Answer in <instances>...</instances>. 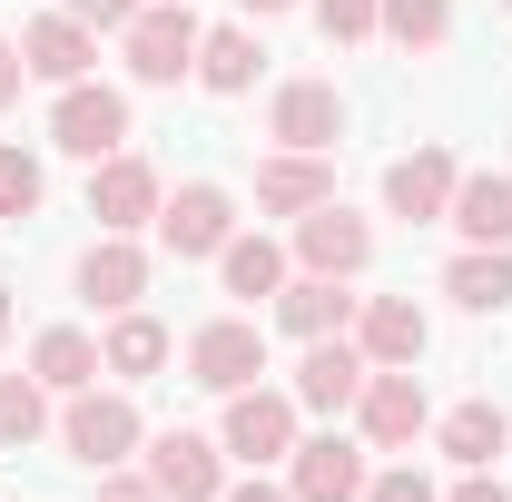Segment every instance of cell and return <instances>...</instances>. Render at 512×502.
Here are the masks:
<instances>
[{
	"instance_id": "cell-8",
	"label": "cell",
	"mask_w": 512,
	"mask_h": 502,
	"mask_svg": "<svg viewBox=\"0 0 512 502\" xmlns=\"http://www.w3.org/2000/svg\"><path fill=\"white\" fill-rule=\"evenodd\" d=\"M227 237H237V197L217 178H188L178 197H158V247L168 256H217Z\"/></svg>"
},
{
	"instance_id": "cell-16",
	"label": "cell",
	"mask_w": 512,
	"mask_h": 502,
	"mask_svg": "<svg viewBox=\"0 0 512 502\" xmlns=\"http://www.w3.org/2000/svg\"><path fill=\"white\" fill-rule=\"evenodd\" d=\"M444 227L463 237V247H512V178H503V168H463Z\"/></svg>"
},
{
	"instance_id": "cell-20",
	"label": "cell",
	"mask_w": 512,
	"mask_h": 502,
	"mask_svg": "<svg viewBox=\"0 0 512 502\" xmlns=\"http://www.w3.org/2000/svg\"><path fill=\"white\" fill-rule=\"evenodd\" d=\"M79 296L99 315H128L138 296H148V256H138V237H99V247L79 256Z\"/></svg>"
},
{
	"instance_id": "cell-26",
	"label": "cell",
	"mask_w": 512,
	"mask_h": 502,
	"mask_svg": "<svg viewBox=\"0 0 512 502\" xmlns=\"http://www.w3.org/2000/svg\"><path fill=\"white\" fill-rule=\"evenodd\" d=\"M30 375L50 384V394H79V384H99V335H79V325H50L40 345H30Z\"/></svg>"
},
{
	"instance_id": "cell-17",
	"label": "cell",
	"mask_w": 512,
	"mask_h": 502,
	"mask_svg": "<svg viewBox=\"0 0 512 502\" xmlns=\"http://www.w3.org/2000/svg\"><path fill=\"white\" fill-rule=\"evenodd\" d=\"M325 197H335V168H325V158H306V148L256 158V207H266V217H306Z\"/></svg>"
},
{
	"instance_id": "cell-12",
	"label": "cell",
	"mask_w": 512,
	"mask_h": 502,
	"mask_svg": "<svg viewBox=\"0 0 512 502\" xmlns=\"http://www.w3.org/2000/svg\"><path fill=\"white\" fill-rule=\"evenodd\" d=\"M266 138H276V148L325 158V148L345 138V99H335V79H286V89H276V109H266Z\"/></svg>"
},
{
	"instance_id": "cell-35",
	"label": "cell",
	"mask_w": 512,
	"mask_h": 502,
	"mask_svg": "<svg viewBox=\"0 0 512 502\" xmlns=\"http://www.w3.org/2000/svg\"><path fill=\"white\" fill-rule=\"evenodd\" d=\"M444 502H512V493H503V483H493V473H463V483H453Z\"/></svg>"
},
{
	"instance_id": "cell-32",
	"label": "cell",
	"mask_w": 512,
	"mask_h": 502,
	"mask_svg": "<svg viewBox=\"0 0 512 502\" xmlns=\"http://www.w3.org/2000/svg\"><path fill=\"white\" fill-rule=\"evenodd\" d=\"M69 20H89V30H128L138 20V0H60Z\"/></svg>"
},
{
	"instance_id": "cell-9",
	"label": "cell",
	"mask_w": 512,
	"mask_h": 502,
	"mask_svg": "<svg viewBox=\"0 0 512 502\" xmlns=\"http://www.w3.org/2000/svg\"><path fill=\"white\" fill-rule=\"evenodd\" d=\"M148 483L168 502H217L227 493V443L188 434V424H178V434H148Z\"/></svg>"
},
{
	"instance_id": "cell-36",
	"label": "cell",
	"mask_w": 512,
	"mask_h": 502,
	"mask_svg": "<svg viewBox=\"0 0 512 502\" xmlns=\"http://www.w3.org/2000/svg\"><path fill=\"white\" fill-rule=\"evenodd\" d=\"M217 502H296V493H286V483H227Z\"/></svg>"
},
{
	"instance_id": "cell-31",
	"label": "cell",
	"mask_w": 512,
	"mask_h": 502,
	"mask_svg": "<svg viewBox=\"0 0 512 502\" xmlns=\"http://www.w3.org/2000/svg\"><path fill=\"white\" fill-rule=\"evenodd\" d=\"M365 502H444V493H434L414 463H394V473H375V483H365Z\"/></svg>"
},
{
	"instance_id": "cell-22",
	"label": "cell",
	"mask_w": 512,
	"mask_h": 502,
	"mask_svg": "<svg viewBox=\"0 0 512 502\" xmlns=\"http://www.w3.org/2000/svg\"><path fill=\"white\" fill-rule=\"evenodd\" d=\"M256 69H266V40H256L247 20H227V30L197 40V89H217V99H247Z\"/></svg>"
},
{
	"instance_id": "cell-10",
	"label": "cell",
	"mask_w": 512,
	"mask_h": 502,
	"mask_svg": "<svg viewBox=\"0 0 512 502\" xmlns=\"http://www.w3.org/2000/svg\"><path fill=\"white\" fill-rule=\"evenodd\" d=\"M296 266H306V276H365V266H375V227L325 197V207L296 217Z\"/></svg>"
},
{
	"instance_id": "cell-15",
	"label": "cell",
	"mask_w": 512,
	"mask_h": 502,
	"mask_svg": "<svg viewBox=\"0 0 512 502\" xmlns=\"http://www.w3.org/2000/svg\"><path fill=\"white\" fill-rule=\"evenodd\" d=\"M355 345H365V365H424L434 325H424L414 296H365V306H355Z\"/></svg>"
},
{
	"instance_id": "cell-2",
	"label": "cell",
	"mask_w": 512,
	"mask_h": 502,
	"mask_svg": "<svg viewBox=\"0 0 512 502\" xmlns=\"http://www.w3.org/2000/svg\"><path fill=\"white\" fill-rule=\"evenodd\" d=\"M60 443L89 463V473H119L128 453L148 443V424H138V404H128V394H99V384H79V394L60 404Z\"/></svg>"
},
{
	"instance_id": "cell-14",
	"label": "cell",
	"mask_w": 512,
	"mask_h": 502,
	"mask_svg": "<svg viewBox=\"0 0 512 502\" xmlns=\"http://www.w3.org/2000/svg\"><path fill=\"white\" fill-rule=\"evenodd\" d=\"M453 178H463V168H453V148H414V158H394V168H384V207H394L404 227H434V217L453 207Z\"/></svg>"
},
{
	"instance_id": "cell-38",
	"label": "cell",
	"mask_w": 512,
	"mask_h": 502,
	"mask_svg": "<svg viewBox=\"0 0 512 502\" xmlns=\"http://www.w3.org/2000/svg\"><path fill=\"white\" fill-rule=\"evenodd\" d=\"M0 335H10V286H0Z\"/></svg>"
},
{
	"instance_id": "cell-39",
	"label": "cell",
	"mask_w": 512,
	"mask_h": 502,
	"mask_svg": "<svg viewBox=\"0 0 512 502\" xmlns=\"http://www.w3.org/2000/svg\"><path fill=\"white\" fill-rule=\"evenodd\" d=\"M503 10H512V0H503Z\"/></svg>"
},
{
	"instance_id": "cell-13",
	"label": "cell",
	"mask_w": 512,
	"mask_h": 502,
	"mask_svg": "<svg viewBox=\"0 0 512 502\" xmlns=\"http://www.w3.org/2000/svg\"><path fill=\"white\" fill-rule=\"evenodd\" d=\"M286 463H296V473H286V493H296V502H365V483H375V473H365V443H345V434L296 443Z\"/></svg>"
},
{
	"instance_id": "cell-25",
	"label": "cell",
	"mask_w": 512,
	"mask_h": 502,
	"mask_svg": "<svg viewBox=\"0 0 512 502\" xmlns=\"http://www.w3.org/2000/svg\"><path fill=\"white\" fill-rule=\"evenodd\" d=\"M444 296L463 315H493V306H512V247H463L444 266Z\"/></svg>"
},
{
	"instance_id": "cell-4",
	"label": "cell",
	"mask_w": 512,
	"mask_h": 502,
	"mask_svg": "<svg viewBox=\"0 0 512 502\" xmlns=\"http://www.w3.org/2000/svg\"><path fill=\"white\" fill-rule=\"evenodd\" d=\"M434 424V404H424V384H414V365H375L365 375V394H355V434L375 443V453H414V434Z\"/></svg>"
},
{
	"instance_id": "cell-7",
	"label": "cell",
	"mask_w": 512,
	"mask_h": 502,
	"mask_svg": "<svg viewBox=\"0 0 512 502\" xmlns=\"http://www.w3.org/2000/svg\"><path fill=\"white\" fill-rule=\"evenodd\" d=\"M158 168H148V158H99V168H89V217H99V237H138V227H158Z\"/></svg>"
},
{
	"instance_id": "cell-18",
	"label": "cell",
	"mask_w": 512,
	"mask_h": 502,
	"mask_svg": "<svg viewBox=\"0 0 512 502\" xmlns=\"http://www.w3.org/2000/svg\"><path fill=\"white\" fill-rule=\"evenodd\" d=\"M20 60H30V79H50V89H69V79H89V60H99V40H89V20H69V10H50V20H30V30H20Z\"/></svg>"
},
{
	"instance_id": "cell-37",
	"label": "cell",
	"mask_w": 512,
	"mask_h": 502,
	"mask_svg": "<svg viewBox=\"0 0 512 502\" xmlns=\"http://www.w3.org/2000/svg\"><path fill=\"white\" fill-rule=\"evenodd\" d=\"M247 20H276V10H306V0H237Z\"/></svg>"
},
{
	"instance_id": "cell-1",
	"label": "cell",
	"mask_w": 512,
	"mask_h": 502,
	"mask_svg": "<svg viewBox=\"0 0 512 502\" xmlns=\"http://www.w3.org/2000/svg\"><path fill=\"white\" fill-rule=\"evenodd\" d=\"M197 10L188 0H138V20L119 30V50H128V79L138 89H178V79H197Z\"/></svg>"
},
{
	"instance_id": "cell-5",
	"label": "cell",
	"mask_w": 512,
	"mask_h": 502,
	"mask_svg": "<svg viewBox=\"0 0 512 502\" xmlns=\"http://www.w3.org/2000/svg\"><path fill=\"white\" fill-rule=\"evenodd\" d=\"M266 375V335H256L247 315H207L188 335V384H207V394H247V384Z\"/></svg>"
},
{
	"instance_id": "cell-34",
	"label": "cell",
	"mask_w": 512,
	"mask_h": 502,
	"mask_svg": "<svg viewBox=\"0 0 512 502\" xmlns=\"http://www.w3.org/2000/svg\"><path fill=\"white\" fill-rule=\"evenodd\" d=\"M20 79H30V60H20V40H0V109H20Z\"/></svg>"
},
{
	"instance_id": "cell-19",
	"label": "cell",
	"mask_w": 512,
	"mask_h": 502,
	"mask_svg": "<svg viewBox=\"0 0 512 502\" xmlns=\"http://www.w3.org/2000/svg\"><path fill=\"white\" fill-rule=\"evenodd\" d=\"M365 296H345V276H286V296H276V325L296 335V345H316V335H345Z\"/></svg>"
},
{
	"instance_id": "cell-11",
	"label": "cell",
	"mask_w": 512,
	"mask_h": 502,
	"mask_svg": "<svg viewBox=\"0 0 512 502\" xmlns=\"http://www.w3.org/2000/svg\"><path fill=\"white\" fill-rule=\"evenodd\" d=\"M365 345H345V335H316L306 355H296V414H355V394H365Z\"/></svg>"
},
{
	"instance_id": "cell-28",
	"label": "cell",
	"mask_w": 512,
	"mask_h": 502,
	"mask_svg": "<svg viewBox=\"0 0 512 502\" xmlns=\"http://www.w3.org/2000/svg\"><path fill=\"white\" fill-rule=\"evenodd\" d=\"M50 434V384L40 375H0V453H20V443Z\"/></svg>"
},
{
	"instance_id": "cell-23",
	"label": "cell",
	"mask_w": 512,
	"mask_h": 502,
	"mask_svg": "<svg viewBox=\"0 0 512 502\" xmlns=\"http://www.w3.org/2000/svg\"><path fill=\"white\" fill-rule=\"evenodd\" d=\"M99 365H109V375H119V384L158 375V365H168V325H158V315H148V306L109 315V335H99Z\"/></svg>"
},
{
	"instance_id": "cell-33",
	"label": "cell",
	"mask_w": 512,
	"mask_h": 502,
	"mask_svg": "<svg viewBox=\"0 0 512 502\" xmlns=\"http://www.w3.org/2000/svg\"><path fill=\"white\" fill-rule=\"evenodd\" d=\"M99 502H168L148 473H99Z\"/></svg>"
},
{
	"instance_id": "cell-27",
	"label": "cell",
	"mask_w": 512,
	"mask_h": 502,
	"mask_svg": "<svg viewBox=\"0 0 512 502\" xmlns=\"http://www.w3.org/2000/svg\"><path fill=\"white\" fill-rule=\"evenodd\" d=\"M375 40H394V50H444L453 0H375Z\"/></svg>"
},
{
	"instance_id": "cell-24",
	"label": "cell",
	"mask_w": 512,
	"mask_h": 502,
	"mask_svg": "<svg viewBox=\"0 0 512 502\" xmlns=\"http://www.w3.org/2000/svg\"><path fill=\"white\" fill-rule=\"evenodd\" d=\"M217 276H227V296L276 306V296H286V247H276V237H227V247H217Z\"/></svg>"
},
{
	"instance_id": "cell-21",
	"label": "cell",
	"mask_w": 512,
	"mask_h": 502,
	"mask_svg": "<svg viewBox=\"0 0 512 502\" xmlns=\"http://www.w3.org/2000/svg\"><path fill=\"white\" fill-rule=\"evenodd\" d=\"M434 443L453 453V473H493V463L512 453V414H503V404H483V394H473V404H453L444 424H434Z\"/></svg>"
},
{
	"instance_id": "cell-30",
	"label": "cell",
	"mask_w": 512,
	"mask_h": 502,
	"mask_svg": "<svg viewBox=\"0 0 512 502\" xmlns=\"http://www.w3.org/2000/svg\"><path fill=\"white\" fill-rule=\"evenodd\" d=\"M316 10V30L335 40V50H355V40H375V0H306Z\"/></svg>"
},
{
	"instance_id": "cell-6",
	"label": "cell",
	"mask_w": 512,
	"mask_h": 502,
	"mask_svg": "<svg viewBox=\"0 0 512 502\" xmlns=\"http://www.w3.org/2000/svg\"><path fill=\"white\" fill-rule=\"evenodd\" d=\"M217 443H227V463H286V453H296V394H266V384L227 394Z\"/></svg>"
},
{
	"instance_id": "cell-29",
	"label": "cell",
	"mask_w": 512,
	"mask_h": 502,
	"mask_svg": "<svg viewBox=\"0 0 512 502\" xmlns=\"http://www.w3.org/2000/svg\"><path fill=\"white\" fill-rule=\"evenodd\" d=\"M40 197H50L40 158L30 148H0V217H40Z\"/></svg>"
},
{
	"instance_id": "cell-3",
	"label": "cell",
	"mask_w": 512,
	"mask_h": 502,
	"mask_svg": "<svg viewBox=\"0 0 512 502\" xmlns=\"http://www.w3.org/2000/svg\"><path fill=\"white\" fill-rule=\"evenodd\" d=\"M50 148H69V158H119L128 148V99L119 89H99V79H69L60 99H50Z\"/></svg>"
}]
</instances>
